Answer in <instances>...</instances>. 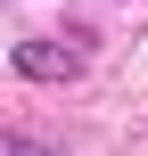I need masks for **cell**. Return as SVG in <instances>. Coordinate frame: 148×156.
Instances as JSON below:
<instances>
[{"mask_svg": "<svg viewBox=\"0 0 148 156\" xmlns=\"http://www.w3.org/2000/svg\"><path fill=\"white\" fill-rule=\"evenodd\" d=\"M8 66H16L25 82H74V74L91 66V33H66V41H16Z\"/></svg>", "mask_w": 148, "mask_h": 156, "instance_id": "1", "label": "cell"}, {"mask_svg": "<svg viewBox=\"0 0 148 156\" xmlns=\"http://www.w3.org/2000/svg\"><path fill=\"white\" fill-rule=\"evenodd\" d=\"M0 156H66V148H49V140H33V132H8Z\"/></svg>", "mask_w": 148, "mask_h": 156, "instance_id": "2", "label": "cell"}]
</instances>
